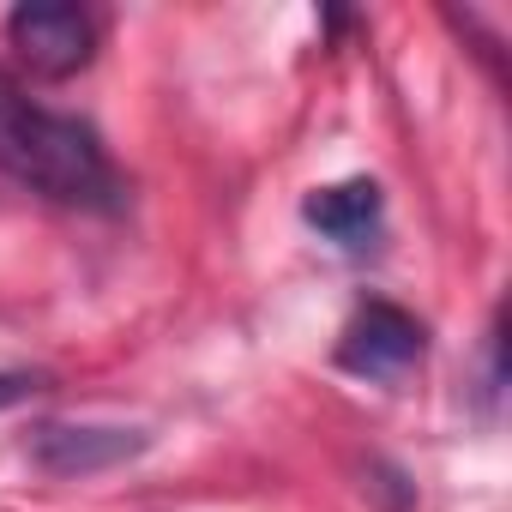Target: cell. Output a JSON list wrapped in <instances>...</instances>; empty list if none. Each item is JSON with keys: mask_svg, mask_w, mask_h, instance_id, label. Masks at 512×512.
<instances>
[{"mask_svg": "<svg viewBox=\"0 0 512 512\" xmlns=\"http://www.w3.org/2000/svg\"><path fill=\"white\" fill-rule=\"evenodd\" d=\"M0 169L55 205L97 211V205H115V193H121L103 139L79 115H55V109L31 103L13 79H0Z\"/></svg>", "mask_w": 512, "mask_h": 512, "instance_id": "6da1fadb", "label": "cell"}, {"mask_svg": "<svg viewBox=\"0 0 512 512\" xmlns=\"http://www.w3.org/2000/svg\"><path fill=\"white\" fill-rule=\"evenodd\" d=\"M7 43L37 79H73L97 55V25L91 13L67 7V0H25L7 19Z\"/></svg>", "mask_w": 512, "mask_h": 512, "instance_id": "7a4b0ae2", "label": "cell"}, {"mask_svg": "<svg viewBox=\"0 0 512 512\" xmlns=\"http://www.w3.org/2000/svg\"><path fill=\"white\" fill-rule=\"evenodd\" d=\"M416 356H422V326L392 302L356 308V320L344 326V344H338V362L362 380H398Z\"/></svg>", "mask_w": 512, "mask_h": 512, "instance_id": "3957f363", "label": "cell"}, {"mask_svg": "<svg viewBox=\"0 0 512 512\" xmlns=\"http://www.w3.org/2000/svg\"><path fill=\"white\" fill-rule=\"evenodd\" d=\"M145 452L139 428H85V422H43L31 434V458L49 476H103Z\"/></svg>", "mask_w": 512, "mask_h": 512, "instance_id": "277c9868", "label": "cell"}, {"mask_svg": "<svg viewBox=\"0 0 512 512\" xmlns=\"http://www.w3.org/2000/svg\"><path fill=\"white\" fill-rule=\"evenodd\" d=\"M302 217H308L326 241H338V247H368L374 229H380V187H374L368 175L338 181V187H320V193H308Z\"/></svg>", "mask_w": 512, "mask_h": 512, "instance_id": "5b68a950", "label": "cell"}, {"mask_svg": "<svg viewBox=\"0 0 512 512\" xmlns=\"http://www.w3.org/2000/svg\"><path fill=\"white\" fill-rule=\"evenodd\" d=\"M37 392V374H0V404H19Z\"/></svg>", "mask_w": 512, "mask_h": 512, "instance_id": "8992f818", "label": "cell"}]
</instances>
